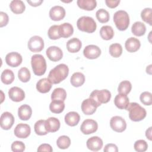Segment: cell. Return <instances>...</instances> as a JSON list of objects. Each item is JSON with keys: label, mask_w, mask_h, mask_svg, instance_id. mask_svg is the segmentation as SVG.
Here are the masks:
<instances>
[{"label": "cell", "mask_w": 152, "mask_h": 152, "mask_svg": "<svg viewBox=\"0 0 152 152\" xmlns=\"http://www.w3.org/2000/svg\"><path fill=\"white\" fill-rule=\"evenodd\" d=\"M140 99L144 105L150 106L152 103V94L148 91L142 92L140 96Z\"/></svg>", "instance_id": "obj_43"}, {"label": "cell", "mask_w": 152, "mask_h": 152, "mask_svg": "<svg viewBox=\"0 0 152 152\" xmlns=\"http://www.w3.org/2000/svg\"><path fill=\"white\" fill-rule=\"evenodd\" d=\"M110 126L113 131L117 132H122L126 129V123L122 117L115 116L110 119Z\"/></svg>", "instance_id": "obj_8"}, {"label": "cell", "mask_w": 152, "mask_h": 152, "mask_svg": "<svg viewBox=\"0 0 152 152\" xmlns=\"http://www.w3.org/2000/svg\"><path fill=\"white\" fill-rule=\"evenodd\" d=\"M64 119L65 123L68 125L71 126H74L78 124L80 120V116L77 112L72 111L66 113Z\"/></svg>", "instance_id": "obj_26"}, {"label": "cell", "mask_w": 152, "mask_h": 152, "mask_svg": "<svg viewBox=\"0 0 152 152\" xmlns=\"http://www.w3.org/2000/svg\"><path fill=\"white\" fill-rule=\"evenodd\" d=\"M34 129L36 134L39 135H45L48 133L45 127V120L43 119L37 121L34 124Z\"/></svg>", "instance_id": "obj_35"}, {"label": "cell", "mask_w": 152, "mask_h": 152, "mask_svg": "<svg viewBox=\"0 0 152 152\" xmlns=\"http://www.w3.org/2000/svg\"><path fill=\"white\" fill-rule=\"evenodd\" d=\"M77 26L80 30L88 33L94 32L97 27L94 20L88 16H83L79 18L77 21Z\"/></svg>", "instance_id": "obj_4"}, {"label": "cell", "mask_w": 152, "mask_h": 152, "mask_svg": "<svg viewBox=\"0 0 152 152\" xmlns=\"http://www.w3.org/2000/svg\"><path fill=\"white\" fill-rule=\"evenodd\" d=\"M113 21L119 30H126L129 24V15L125 11H117L113 15Z\"/></svg>", "instance_id": "obj_5"}, {"label": "cell", "mask_w": 152, "mask_h": 152, "mask_svg": "<svg viewBox=\"0 0 152 152\" xmlns=\"http://www.w3.org/2000/svg\"><path fill=\"white\" fill-rule=\"evenodd\" d=\"M90 98L92 99L97 104L98 107L102 103H106L109 102L111 98V93L107 90H95L93 91L90 95Z\"/></svg>", "instance_id": "obj_6"}, {"label": "cell", "mask_w": 152, "mask_h": 152, "mask_svg": "<svg viewBox=\"0 0 152 152\" xmlns=\"http://www.w3.org/2000/svg\"><path fill=\"white\" fill-rule=\"evenodd\" d=\"M56 144L61 149H66L71 144V140L66 135H62L57 139Z\"/></svg>", "instance_id": "obj_40"}, {"label": "cell", "mask_w": 152, "mask_h": 152, "mask_svg": "<svg viewBox=\"0 0 152 152\" xmlns=\"http://www.w3.org/2000/svg\"><path fill=\"white\" fill-rule=\"evenodd\" d=\"M1 79L4 84L6 85L10 84L14 80V72L11 69H6L2 71L1 76Z\"/></svg>", "instance_id": "obj_33"}, {"label": "cell", "mask_w": 152, "mask_h": 152, "mask_svg": "<svg viewBox=\"0 0 152 152\" xmlns=\"http://www.w3.org/2000/svg\"><path fill=\"white\" fill-rule=\"evenodd\" d=\"M109 53L114 58L119 57L122 53V47L119 43H113L109 46Z\"/></svg>", "instance_id": "obj_38"}, {"label": "cell", "mask_w": 152, "mask_h": 152, "mask_svg": "<svg viewBox=\"0 0 152 152\" xmlns=\"http://www.w3.org/2000/svg\"><path fill=\"white\" fill-rule=\"evenodd\" d=\"M100 35L101 37L106 40L112 39L114 36V31L110 26H103L100 30Z\"/></svg>", "instance_id": "obj_31"}, {"label": "cell", "mask_w": 152, "mask_h": 152, "mask_svg": "<svg viewBox=\"0 0 152 152\" xmlns=\"http://www.w3.org/2000/svg\"><path fill=\"white\" fill-rule=\"evenodd\" d=\"M134 148L135 151L138 152L145 151L148 148L147 142L144 140H138L135 141L134 145Z\"/></svg>", "instance_id": "obj_44"}, {"label": "cell", "mask_w": 152, "mask_h": 152, "mask_svg": "<svg viewBox=\"0 0 152 152\" xmlns=\"http://www.w3.org/2000/svg\"><path fill=\"white\" fill-rule=\"evenodd\" d=\"M77 4L79 8L86 11H92L97 6L95 0H78Z\"/></svg>", "instance_id": "obj_29"}, {"label": "cell", "mask_w": 152, "mask_h": 152, "mask_svg": "<svg viewBox=\"0 0 152 152\" xmlns=\"http://www.w3.org/2000/svg\"><path fill=\"white\" fill-rule=\"evenodd\" d=\"M141 17L145 23L152 25V10L150 8H145L141 12Z\"/></svg>", "instance_id": "obj_41"}, {"label": "cell", "mask_w": 152, "mask_h": 152, "mask_svg": "<svg viewBox=\"0 0 152 152\" xmlns=\"http://www.w3.org/2000/svg\"><path fill=\"white\" fill-rule=\"evenodd\" d=\"M146 31V27L145 24L141 21L135 22L131 27V31L136 36H143Z\"/></svg>", "instance_id": "obj_30"}, {"label": "cell", "mask_w": 152, "mask_h": 152, "mask_svg": "<svg viewBox=\"0 0 152 152\" xmlns=\"http://www.w3.org/2000/svg\"><path fill=\"white\" fill-rule=\"evenodd\" d=\"M27 3H28L32 7H37L41 5V4L43 2V0H36V1H27Z\"/></svg>", "instance_id": "obj_50"}, {"label": "cell", "mask_w": 152, "mask_h": 152, "mask_svg": "<svg viewBox=\"0 0 152 152\" xmlns=\"http://www.w3.org/2000/svg\"><path fill=\"white\" fill-rule=\"evenodd\" d=\"M103 144L102 140L97 136L90 137L87 140L86 142L87 147L93 151H97L100 150L102 148Z\"/></svg>", "instance_id": "obj_18"}, {"label": "cell", "mask_w": 152, "mask_h": 152, "mask_svg": "<svg viewBox=\"0 0 152 152\" xmlns=\"http://www.w3.org/2000/svg\"><path fill=\"white\" fill-rule=\"evenodd\" d=\"M84 56L89 59L97 58L101 55L100 49L96 45H90L85 47L83 50Z\"/></svg>", "instance_id": "obj_12"}, {"label": "cell", "mask_w": 152, "mask_h": 152, "mask_svg": "<svg viewBox=\"0 0 152 152\" xmlns=\"http://www.w3.org/2000/svg\"><path fill=\"white\" fill-rule=\"evenodd\" d=\"M46 54L48 58L53 62H57L61 60L63 56L62 50L59 47L55 46L49 47L46 49Z\"/></svg>", "instance_id": "obj_13"}, {"label": "cell", "mask_w": 152, "mask_h": 152, "mask_svg": "<svg viewBox=\"0 0 152 152\" xmlns=\"http://www.w3.org/2000/svg\"><path fill=\"white\" fill-rule=\"evenodd\" d=\"M70 82L71 85L75 87H80L85 82V76L81 72H75L72 75L70 78Z\"/></svg>", "instance_id": "obj_28"}, {"label": "cell", "mask_w": 152, "mask_h": 152, "mask_svg": "<svg viewBox=\"0 0 152 152\" xmlns=\"http://www.w3.org/2000/svg\"><path fill=\"white\" fill-rule=\"evenodd\" d=\"M31 65L33 71L36 75L41 76L45 74L47 65L45 58L40 54H35L31 56Z\"/></svg>", "instance_id": "obj_3"}, {"label": "cell", "mask_w": 152, "mask_h": 152, "mask_svg": "<svg viewBox=\"0 0 152 152\" xmlns=\"http://www.w3.org/2000/svg\"><path fill=\"white\" fill-rule=\"evenodd\" d=\"M96 16L97 20L101 23H105L108 22L110 18L108 11L103 8L99 9L97 11L96 13Z\"/></svg>", "instance_id": "obj_37"}, {"label": "cell", "mask_w": 152, "mask_h": 152, "mask_svg": "<svg viewBox=\"0 0 152 152\" xmlns=\"http://www.w3.org/2000/svg\"><path fill=\"white\" fill-rule=\"evenodd\" d=\"M151 127H149L145 131V136L150 141H151Z\"/></svg>", "instance_id": "obj_51"}, {"label": "cell", "mask_w": 152, "mask_h": 152, "mask_svg": "<svg viewBox=\"0 0 152 152\" xmlns=\"http://www.w3.org/2000/svg\"><path fill=\"white\" fill-rule=\"evenodd\" d=\"M14 123V117L8 112H4L0 118V125L4 130L10 129Z\"/></svg>", "instance_id": "obj_11"}, {"label": "cell", "mask_w": 152, "mask_h": 152, "mask_svg": "<svg viewBox=\"0 0 152 152\" xmlns=\"http://www.w3.org/2000/svg\"><path fill=\"white\" fill-rule=\"evenodd\" d=\"M18 77L23 83L28 82L31 77L30 71L26 67H22L18 72Z\"/></svg>", "instance_id": "obj_39"}, {"label": "cell", "mask_w": 152, "mask_h": 152, "mask_svg": "<svg viewBox=\"0 0 152 152\" xmlns=\"http://www.w3.org/2000/svg\"><path fill=\"white\" fill-rule=\"evenodd\" d=\"M32 115V109L28 104H23L18 109V115L22 121L28 120Z\"/></svg>", "instance_id": "obj_24"}, {"label": "cell", "mask_w": 152, "mask_h": 152, "mask_svg": "<svg viewBox=\"0 0 152 152\" xmlns=\"http://www.w3.org/2000/svg\"><path fill=\"white\" fill-rule=\"evenodd\" d=\"M10 8L12 12L15 14H22L25 9L26 6L24 3L20 0H13L10 2Z\"/></svg>", "instance_id": "obj_27"}, {"label": "cell", "mask_w": 152, "mask_h": 152, "mask_svg": "<svg viewBox=\"0 0 152 152\" xmlns=\"http://www.w3.org/2000/svg\"><path fill=\"white\" fill-rule=\"evenodd\" d=\"M23 61L21 55L16 52L8 53L5 56V62L8 65L11 67H17Z\"/></svg>", "instance_id": "obj_10"}, {"label": "cell", "mask_w": 152, "mask_h": 152, "mask_svg": "<svg viewBox=\"0 0 152 152\" xmlns=\"http://www.w3.org/2000/svg\"><path fill=\"white\" fill-rule=\"evenodd\" d=\"M60 121L55 117H50L45 120V127L48 132H55L60 128Z\"/></svg>", "instance_id": "obj_20"}, {"label": "cell", "mask_w": 152, "mask_h": 152, "mask_svg": "<svg viewBox=\"0 0 152 152\" xmlns=\"http://www.w3.org/2000/svg\"><path fill=\"white\" fill-rule=\"evenodd\" d=\"M105 3L108 7H109L110 8H115L119 5V4L120 3V1L119 0V1L118 0V1L106 0Z\"/></svg>", "instance_id": "obj_49"}, {"label": "cell", "mask_w": 152, "mask_h": 152, "mask_svg": "<svg viewBox=\"0 0 152 152\" xmlns=\"http://www.w3.org/2000/svg\"><path fill=\"white\" fill-rule=\"evenodd\" d=\"M52 83L46 78L40 79L36 83V89L41 93H46L49 92L52 88Z\"/></svg>", "instance_id": "obj_21"}, {"label": "cell", "mask_w": 152, "mask_h": 152, "mask_svg": "<svg viewBox=\"0 0 152 152\" xmlns=\"http://www.w3.org/2000/svg\"><path fill=\"white\" fill-rule=\"evenodd\" d=\"M25 144L22 141H15L11 144V150L14 152H22L25 150Z\"/></svg>", "instance_id": "obj_45"}, {"label": "cell", "mask_w": 152, "mask_h": 152, "mask_svg": "<svg viewBox=\"0 0 152 152\" xmlns=\"http://www.w3.org/2000/svg\"><path fill=\"white\" fill-rule=\"evenodd\" d=\"M126 110L129 112V119L134 122L142 121L147 115L145 109L135 102L129 103Z\"/></svg>", "instance_id": "obj_2"}, {"label": "cell", "mask_w": 152, "mask_h": 152, "mask_svg": "<svg viewBox=\"0 0 152 152\" xmlns=\"http://www.w3.org/2000/svg\"><path fill=\"white\" fill-rule=\"evenodd\" d=\"M98 128V124L97 122L93 119H87L84 120L81 126L80 129L82 133L86 135H88L95 132Z\"/></svg>", "instance_id": "obj_9"}, {"label": "cell", "mask_w": 152, "mask_h": 152, "mask_svg": "<svg viewBox=\"0 0 152 152\" xmlns=\"http://www.w3.org/2000/svg\"><path fill=\"white\" fill-rule=\"evenodd\" d=\"M66 97V92L65 90L62 88H55L51 94L52 100L64 101Z\"/></svg>", "instance_id": "obj_34"}, {"label": "cell", "mask_w": 152, "mask_h": 152, "mask_svg": "<svg viewBox=\"0 0 152 152\" xmlns=\"http://www.w3.org/2000/svg\"><path fill=\"white\" fill-rule=\"evenodd\" d=\"M65 16V9L59 5H56L50 8L49 11V17L53 21H60Z\"/></svg>", "instance_id": "obj_17"}, {"label": "cell", "mask_w": 152, "mask_h": 152, "mask_svg": "<svg viewBox=\"0 0 152 152\" xmlns=\"http://www.w3.org/2000/svg\"><path fill=\"white\" fill-rule=\"evenodd\" d=\"M8 96L12 101L19 102L24 99L25 93L21 88L18 87H13L9 90Z\"/></svg>", "instance_id": "obj_16"}, {"label": "cell", "mask_w": 152, "mask_h": 152, "mask_svg": "<svg viewBox=\"0 0 152 152\" xmlns=\"http://www.w3.org/2000/svg\"><path fill=\"white\" fill-rule=\"evenodd\" d=\"M9 21V18L7 13L0 12V27H2L7 25Z\"/></svg>", "instance_id": "obj_46"}, {"label": "cell", "mask_w": 152, "mask_h": 152, "mask_svg": "<svg viewBox=\"0 0 152 152\" xmlns=\"http://www.w3.org/2000/svg\"><path fill=\"white\" fill-rule=\"evenodd\" d=\"M69 74V68L64 64H61L52 69L48 75V79L52 84H59L64 80Z\"/></svg>", "instance_id": "obj_1"}, {"label": "cell", "mask_w": 152, "mask_h": 152, "mask_svg": "<svg viewBox=\"0 0 152 152\" xmlns=\"http://www.w3.org/2000/svg\"><path fill=\"white\" fill-rule=\"evenodd\" d=\"M141 46L140 41L135 38V37H129L128 38L125 43V47L126 50L128 52H137Z\"/></svg>", "instance_id": "obj_19"}, {"label": "cell", "mask_w": 152, "mask_h": 152, "mask_svg": "<svg viewBox=\"0 0 152 152\" xmlns=\"http://www.w3.org/2000/svg\"><path fill=\"white\" fill-rule=\"evenodd\" d=\"M14 135L20 138H26L31 133L30 126L26 124H18L14 130Z\"/></svg>", "instance_id": "obj_15"}, {"label": "cell", "mask_w": 152, "mask_h": 152, "mask_svg": "<svg viewBox=\"0 0 152 152\" xmlns=\"http://www.w3.org/2000/svg\"><path fill=\"white\" fill-rule=\"evenodd\" d=\"M151 65H148L147 68H146V72L147 73H148L149 74H151Z\"/></svg>", "instance_id": "obj_52"}, {"label": "cell", "mask_w": 152, "mask_h": 152, "mask_svg": "<svg viewBox=\"0 0 152 152\" xmlns=\"http://www.w3.org/2000/svg\"><path fill=\"white\" fill-rule=\"evenodd\" d=\"M66 49L71 53L78 52L81 48V42L76 37H73L69 39L66 43Z\"/></svg>", "instance_id": "obj_25"}, {"label": "cell", "mask_w": 152, "mask_h": 152, "mask_svg": "<svg viewBox=\"0 0 152 152\" xmlns=\"http://www.w3.org/2000/svg\"><path fill=\"white\" fill-rule=\"evenodd\" d=\"M27 46L30 51L39 52L44 48L43 39L39 36H34L29 39Z\"/></svg>", "instance_id": "obj_7"}, {"label": "cell", "mask_w": 152, "mask_h": 152, "mask_svg": "<svg viewBox=\"0 0 152 152\" xmlns=\"http://www.w3.org/2000/svg\"><path fill=\"white\" fill-rule=\"evenodd\" d=\"M65 108V103L64 101L52 100L49 104L50 110L54 113H60L62 112Z\"/></svg>", "instance_id": "obj_32"}, {"label": "cell", "mask_w": 152, "mask_h": 152, "mask_svg": "<svg viewBox=\"0 0 152 152\" xmlns=\"http://www.w3.org/2000/svg\"><path fill=\"white\" fill-rule=\"evenodd\" d=\"M37 151H47V152H52L53 151L52 147L49 144H42L39 145L38 147Z\"/></svg>", "instance_id": "obj_48"}, {"label": "cell", "mask_w": 152, "mask_h": 152, "mask_svg": "<svg viewBox=\"0 0 152 152\" xmlns=\"http://www.w3.org/2000/svg\"><path fill=\"white\" fill-rule=\"evenodd\" d=\"M103 151L104 152H117L118 151V148L116 145L110 143L105 145Z\"/></svg>", "instance_id": "obj_47"}, {"label": "cell", "mask_w": 152, "mask_h": 152, "mask_svg": "<svg viewBox=\"0 0 152 152\" xmlns=\"http://www.w3.org/2000/svg\"><path fill=\"white\" fill-rule=\"evenodd\" d=\"M73 32V26L69 23H64L59 26V34L61 37L68 38L72 35Z\"/></svg>", "instance_id": "obj_23"}, {"label": "cell", "mask_w": 152, "mask_h": 152, "mask_svg": "<svg viewBox=\"0 0 152 152\" xmlns=\"http://www.w3.org/2000/svg\"><path fill=\"white\" fill-rule=\"evenodd\" d=\"M114 103L119 109H126L129 103V98L126 94L119 93L115 96Z\"/></svg>", "instance_id": "obj_22"}, {"label": "cell", "mask_w": 152, "mask_h": 152, "mask_svg": "<svg viewBox=\"0 0 152 152\" xmlns=\"http://www.w3.org/2000/svg\"><path fill=\"white\" fill-rule=\"evenodd\" d=\"M48 35L50 39L56 40L61 38V36L59 34V26L58 25H53L48 30Z\"/></svg>", "instance_id": "obj_42"}, {"label": "cell", "mask_w": 152, "mask_h": 152, "mask_svg": "<svg viewBox=\"0 0 152 152\" xmlns=\"http://www.w3.org/2000/svg\"><path fill=\"white\" fill-rule=\"evenodd\" d=\"M98 107L97 103L91 98L84 100L81 104V110L85 115H93Z\"/></svg>", "instance_id": "obj_14"}, {"label": "cell", "mask_w": 152, "mask_h": 152, "mask_svg": "<svg viewBox=\"0 0 152 152\" xmlns=\"http://www.w3.org/2000/svg\"><path fill=\"white\" fill-rule=\"evenodd\" d=\"M132 88L131 83L127 80L121 81L118 87V91L120 94H128L129 93Z\"/></svg>", "instance_id": "obj_36"}]
</instances>
